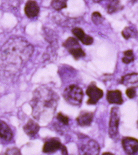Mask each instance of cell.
Masks as SVG:
<instances>
[{"label": "cell", "instance_id": "13", "mask_svg": "<svg viewBox=\"0 0 138 155\" xmlns=\"http://www.w3.org/2000/svg\"><path fill=\"white\" fill-rule=\"evenodd\" d=\"M106 99L110 104L121 105L123 103L122 92L118 90L108 91Z\"/></svg>", "mask_w": 138, "mask_h": 155}, {"label": "cell", "instance_id": "28", "mask_svg": "<svg viewBox=\"0 0 138 155\" xmlns=\"http://www.w3.org/2000/svg\"><path fill=\"white\" fill-rule=\"evenodd\" d=\"M137 125L138 126V121H137Z\"/></svg>", "mask_w": 138, "mask_h": 155}, {"label": "cell", "instance_id": "26", "mask_svg": "<svg viewBox=\"0 0 138 155\" xmlns=\"http://www.w3.org/2000/svg\"><path fill=\"white\" fill-rule=\"evenodd\" d=\"M92 1L94 2H96V3H99V2H101L104 0H92Z\"/></svg>", "mask_w": 138, "mask_h": 155}, {"label": "cell", "instance_id": "16", "mask_svg": "<svg viewBox=\"0 0 138 155\" xmlns=\"http://www.w3.org/2000/svg\"><path fill=\"white\" fill-rule=\"evenodd\" d=\"M122 6L119 0H111L108 4L107 12L108 13L112 14L122 9Z\"/></svg>", "mask_w": 138, "mask_h": 155}, {"label": "cell", "instance_id": "12", "mask_svg": "<svg viewBox=\"0 0 138 155\" xmlns=\"http://www.w3.org/2000/svg\"><path fill=\"white\" fill-rule=\"evenodd\" d=\"M73 34L84 45H90L93 43V38L91 36L87 35L82 29L75 28L72 30Z\"/></svg>", "mask_w": 138, "mask_h": 155}, {"label": "cell", "instance_id": "14", "mask_svg": "<svg viewBox=\"0 0 138 155\" xmlns=\"http://www.w3.org/2000/svg\"><path fill=\"white\" fill-rule=\"evenodd\" d=\"M40 127L38 124L32 120H30L24 126L23 129L27 135L33 137L38 133Z\"/></svg>", "mask_w": 138, "mask_h": 155}, {"label": "cell", "instance_id": "9", "mask_svg": "<svg viewBox=\"0 0 138 155\" xmlns=\"http://www.w3.org/2000/svg\"><path fill=\"white\" fill-rule=\"evenodd\" d=\"M94 115L93 112L83 110L76 118L77 124L82 127H88L93 122Z\"/></svg>", "mask_w": 138, "mask_h": 155}, {"label": "cell", "instance_id": "2", "mask_svg": "<svg viewBox=\"0 0 138 155\" xmlns=\"http://www.w3.org/2000/svg\"><path fill=\"white\" fill-rule=\"evenodd\" d=\"M59 99L51 88L45 86L38 87L34 91L30 102L33 117L38 120L50 119L56 110Z\"/></svg>", "mask_w": 138, "mask_h": 155}, {"label": "cell", "instance_id": "10", "mask_svg": "<svg viewBox=\"0 0 138 155\" xmlns=\"http://www.w3.org/2000/svg\"><path fill=\"white\" fill-rule=\"evenodd\" d=\"M24 12L28 18H35L38 15L39 13V7L36 1L33 0H28L25 4Z\"/></svg>", "mask_w": 138, "mask_h": 155}, {"label": "cell", "instance_id": "1", "mask_svg": "<svg viewBox=\"0 0 138 155\" xmlns=\"http://www.w3.org/2000/svg\"><path fill=\"white\" fill-rule=\"evenodd\" d=\"M34 51L31 44L20 36H13L0 48V72L5 76H13L29 60Z\"/></svg>", "mask_w": 138, "mask_h": 155}, {"label": "cell", "instance_id": "7", "mask_svg": "<svg viewBox=\"0 0 138 155\" xmlns=\"http://www.w3.org/2000/svg\"><path fill=\"white\" fill-rule=\"evenodd\" d=\"M86 93L89 97V99L87 102L88 105H95L104 95L102 90L97 87L94 82H92L88 85Z\"/></svg>", "mask_w": 138, "mask_h": 155}, {"label": "cell", "instance_id": "20", "mask_svg": "<svg viewBox=\"0 0 138 155\" xmlns=\"http://www.w3.org/2000/svg\"><path fill=\"white\" fill-rule=\"evenodd\" d=\"M123 57L122 58V61L124 64H128L134 61V56L133 51L128 50L123 52Z\"/></svg>", "mask_w": 138, "mask_h": 155}, {"label": "cell", "instance_id": "23", "mask_svg": "<svg viewBox=\"0 0 138 155\" xmlns=\"http://www.w3.org/2000/svg\"><path fill=\"white\" fill-rule=\"evenodd\" d=\"M91 19L94 24L96 25H99L101 24L104 21V18L101 14L99 12H95L92 13Z\"/></svg>", "mask_w": 138, "mask_h": 155}, {"label": "cell", "instance_id": "19", "mask_svg": "<svg viewBox=\"0 0 138 155\" xmlns=\"http://www.w3.org/2000/svg\"><path fill=\"white\" fill-rule=\"evenodd\" d=\"M68 0H52L51 5L55 10L59 11L66 8Z\"/></svg>", "mask_w": 138, "mask_h": 155}, {"label": "cell", "instance_id": "4", "mask_svg": "<svg viewBox=\"0 0 138 155\" xmlns=\"http://www.w3.org/2000/svg\"><path fill=\"white\" fill-rule=\"evenodd\" d=\"M79 145L80 154L98 155L100 152V146L97 142L89 139L87 136L81 137Z\"/></svg>", "mask_w": 138, "mask_h": 155}, {"label": "cell", "instance_id": "18", "mask_svg": "<svg viewBox=\"0 0 138 155\" xmlns=\"http://www.w3.org/2000/svg\"><path fill=\"white\" fill-rule=\"evenodd\" d=\"M63 46L67 50L71 48L80 47L77 40L74 38L70 37L68 38L63 44Z\"/></svg>", "mask_w": 138, "mask_h": 155}, {"label": "cell", "instance_id": "11", "mask_svg": "<svg viewBox=\"0 0 138 155\" xmlns=\"http://www.w3.org/2000/svg\"><path fill=\"white\" fill-rule=\"evenodd\" d=\"M121 83L128 88H138V73L127 74L122 76Z\"/></svg>", "mask_w": 138, "mask_h": 155}, {"label": "cell", "instance_id": "22", "mask_svg": "<svg viewBox=\"0 0 138 155\" xmlns=\"http://www.w3.org/2000/svg\"><path fill=\"white\" fill-rule=\"evenodd\" d=\"M57 120L59 123L65 126H68L69 118L67 116L61 112L58 113L56 116Z\"/></svg>", "mask_w": 138, "mask_h": 155}, {"label": "cell", "instance_id": "24", "mask_svg": "<svg viewBox=\"0 0 138 155\" xmlns=\"http://www.w3.org/2000/svg\"><path fill=\"white\" fill-rule=\"evenodd\" d=\"M136 91L135 88H128L126 91V94L127 96L130 99H133L136 96Z\"/></svg>", "mask_w": 138, "mask_h": 155}, {"label": "cell", "instance_id": "3", "mask_svg": "<svg viewBox=\"0 0 138 155\" xmlns=\"http://www.w3.org/2000/svg\"><path fill=\"white\" fill-rule=\"evenodd\" d=\"M63 96L65 101L74 106H79L82 104L84 97L81 87L75 84L70 85L65 88Z\"/></svg>", "mask_w": 138, "mask_h": 155}, {"label": "cell", "instance_id": "17", "mask_svg": "<svg viewBox=\"0 0 138 155\" xmlns=\"http://www.w3.org/2000/svg\"><path fill=\"white\" fill-rule=\"evenodd\" d=\"M68 51L76 60H78L80 58H83L86 55L85 53L81 47L71 48Z\"/></svg>", "mask_w": 138, "mask_h": 155}, {"label": "cell", "instance_id": "8", "mask_svg": "<svg viewBox=\"0 0 138 155\" xmlns=\"http://www.w3.org/2000/svg\"><path fill=\"white\" fill-rule=\"evenodd\" d=\"M122 147L126 153L133 155L138 151V140L131 137H124L122 140Z\"/></svg>", "mask_w": 138, "mask_h": 155}, {"label": "cell", "instance_id": "5", "mask_svg": "<svg viewBox=\"0 0 138 155\" xmlns=\"http://www.w3.org/2000/svg\"><path fill=\"white\" fill-rule=\"evenodd\" d=\"M120 120L119 108L116 107H113L111 108L110 112L109 127V134L111 139H114L118 134Z\"/></svg>", "mask_w": 138, "mask_h": 155}, {"label": "cell", "instance_id": "6", "mask_svg": "<svg viewBox=\"0 0 138 155\" xmlns=\"http://www.w3.org/2000/svg\"><path fill=\"white\" fill-rule=\"evenodd\" d=\"M60 150L64 155L67 154L66 147L63 145L60 140L57 138H53L48 139L44 144L42 151L46 153H54Z\"/></svg>", "mask_w": 138, "mask_h": 155}, {"label": "cell", "instance_id": "27", "mask_svg": "<svg viewBox=\"0 0 138 155\" xmlns=\"http://www.w3.org/2000/svg\"><path fill=\"white\" fill-rule=\"evenodd\" d=\"M112 154V153H103V154Z\"/></svg>", "mask_w": 138, "mask_h": 155}, {"label": "cell", "instance_id": "25", "mask_svg": "<svg viewBox=\"0 0 138 155\" xmlns=\"http://www.w3.org/2000/svg\"><path fill=\"white\" fill-rule=\"evenodd\" d=\"M5 154L6 155H21L20 151L19 149L15 147L12 148L8 149L6 151Z\"/></svg>", "mask_w": 138, "mask_h": 155}, {"label": "cell", "instance_id": "15", "mask_svg": "<svg viewBox=\"0 0 138 155\" xmlns=\"http://www.w3.org/2000/svg\"><path fill=\"white\" fill-rule=\"evenodd\" d=\"M12 130L8 125L0 120V138L7 141H10L13 137Z\"/></svg>", "mask_w": 138, "mask_h": 155}, {"label": "cell", "instance_id": "21", "mask_svg": "<svg viewBox=\"0 0 138 155\" xmlns=\"http://www.w3.org/2000/svg\"><path fill=\"white\" fill-rule=\"evenodd\" d=\"M135 30L131 27H126L122 32V36L126 40L133 37L135 36Z\"/></svg>", "mask_w": 138, "mask_h": 155}]
</instances>
